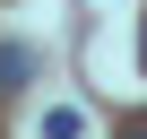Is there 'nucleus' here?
Returning <instances> with one entry per match:
<instances>
[{
	"mask_svg": "<svg viewBox=\"0 0 147 139\" xmlns=\"http://www.w3.org/2000/svg\"><path fill=\"white\" fill-rule=\"evenodd\" d=\"M43 139H87V113H69V104H52V113H43Z\"/></svg>",
	"mask_w": 147,
	"mask_h": 139,
	"instance_id": "obj_1",
	"label": "nucleus"
},
{
	"mask_svg": "<svg viewBox=\"0 0 147 139\" xmlns=\"http://www.w3.org/2000/svg\"><path fill=\"white\" fill-rule=\"evenodd\" d=\"M121 139H147V122H138V130H121Z\"/></svg>",
	"mask_w": 147,
	"mask_h": 139,
	"instance_id": "obj_2",
	"label": "nucleus"
}]
</instances>
